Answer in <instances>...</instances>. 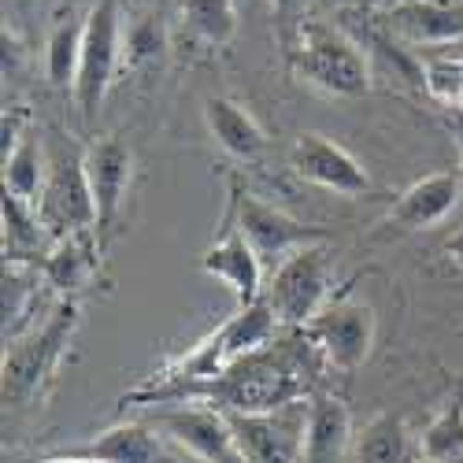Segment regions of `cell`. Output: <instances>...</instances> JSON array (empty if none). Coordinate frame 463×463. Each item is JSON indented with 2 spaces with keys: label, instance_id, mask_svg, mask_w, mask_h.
<instances>
[{
  "label": "cell",
  "instance_id": "cell-22",
  "mask_svg": "<svg viewBox=\"0 0 463 463\" xmlns=\"http://www.w3.org/2000/svg\"><path fill=\"white\" fill-rule=\"evenodd\" d=\"M93 267H97V241L93 230H86V234H71L56 241V249L42 263V275L60 293H74L93 279Z\"/></svg>",
  "mask_w": 463,
  "mask_h": 463
},
{
  "label": "cell",
  "instance_id": "cell-7",
  "mask_svg": "<svg viewBox=\"0 0 463 463\" xmlns=\"http://www.w3.org/2000/svg\"><path fill=\"white\" fill-rule=\"evenodd\" d=\"M148 422L156 427L171 445L189 452L201 463H245L234 427L222 408L204 404V401H189L175 408H156L148 415Z\"/></svg>",
  "mask_w": 463,
  "mask_h": 463
},
{
  "label": "cell",
  "instance_id": "cell-16",
  "mask_svg": "<svg viewBox=\"0 0 463 463\" xmlns=\"http://www.w3.org/2000/svg\"><path fill=\"white\" fill-rule=\"evenodd\" d=\"M204 127L219 141V148L230 152L234 160H256L267 148V134L256 123V115L234 97H208L204 100Z\"/></svg>",
  "mask_w": 463,
  "mask_h": 463
},
{
  "label": "cell",
  "instance_id": "cell-18",
  "mask_svg": "<svg viewBox=\"0 0 463 463\" xmlns=\"http://www.w3.org/2000/svg\"><path fill=\"white\" fill-rule=\"evenodd\" d=\"M279 316H275V307L267 304V297L238 307V316L234 319H226L219 326V341H222V353H226V364H238L260 349H267V345H275L279 337Z\"/></svg>",
  "mask_w": 463,
  "mask_h": 463
},
{
  "label": "cell",
  "instance_id": "cell-4",
  "mask_svg": "<svg viewBox=\"0 0 463 463\" xmlns=\"http://www.w3.org/2000/svg\"><path fill=\"white\" fill-rule=\"evenodd\" d=\"M330 252L326 241L323 245H304L297 252H289L263 286L267 304L275 307V316L282 326L304 330L323 307L330 304Z\"/></svg>",
  "mask_w": 463,
  "mask_h": 463
},
{
  "label": "cell",
  "instance_id": "cell-1",
  "mask_svg": "<svg viewBox=\"0 0 463 463\" xmlns=\"http://www.w3.org/2000/svg\"><path fill=\"white\" fill-rule=\"evenodd\" d=\"M323 364V356L316 353V345L304 337L300 341H275L267 349L230 364L215 382L201 385L193 401L215 404L222 411H241V415H256V411H275L286 408L293 401H307L312 390V371ZM189 404V401H185Z\"/></svg>",
  "mask_w": 463,
  "mask_h": 463
},
{
  "label": "cell",
  "instance_id": "cell-5",
  "mask_svg": "<svg viewBox=\"0 0 463 463\" xmlns=\"http://www.w3.org/2000/svg\"><path fill=\"white\" fill-rule=\"evenodd\" d=\"M37 219H42L45 234H52L56 241L97 230V204L86 178V152L67 141H60L49 152V178L42 201H37Z\"/></svg>",
  "mask_w": 463,
  "mask_h": 463
},
{
  "label": "cell",
  "instance_id": "cell-25",
  "mask_svg": "<svg viewBox=\"0 0 463 463\" xmlns=\"http://www.w3.org/2000/svg\"><path fill=\"white\" fill-rule=\"evenodd\" d=\"M182 19L208 45H230L238 33L234 0H182Z\"/></svg>",
  "mask_w": 463,
  "mask_h": 463
},
{
  "label": "cell",
  "instance_id": "cell-21",
  "mask_svg": "<svg viewBox=\"0 0 463 463\" xmlns=\"http://www.w3.org/2000/svg\"><path fill=\"white\" fill-rule=\"evenodd\" d=\"M45 178H49V152H45L42 137L33 130H26L23 141L5 160V193L30 204V208H37V201H42V193H45Z\"/></svg>",
  "mask_w": 463,
  "mask_h": 463
},
{
  "label": "cell",
  "instance_id": "cell-6",
  "mask_svg": "<svg viewBox=\"0 0 463 463\" xmlns=\"http://www.w3.org/2000/svg\"><path fill=\"white\" fill-rule=\"evenodd\" d=\"M123 63V15L119 0H97L86 12V33H82V63L74 79V104L86 123L97 119V111L115 82V71Z\"/></svg>",
  "mask_w": 463,
  "mask_h": 463
},
{
  "label": "cell",
  "instance_id": "cell-27",
  "mask_svg": "<svg viewBox=\"0 0 463 463\" xmlns=\"http://www.w3.org/2000/svg\"><path fill=\"white\" fill-rule=\"evenodd\" d=\"M427 90L452 104V108H463V60L456 56H438L427 63Z\"/></svg>",
  "mask_w": 463,
  "mask_h": 463
},
{
  "label": "cell",
  "instance_id": "cell-23",
  "mask_svg": "<svg viewBox=\"0 0 463 463\" xmlns=\"http://www.w3.org/2000/svg\"><path fill=\"white\" fill-rule=\"evenodd\" d=\"M422 463H463V385L441 404V411L419 434Z\"/></svg>",
  "mask_w": 463,
  "mask_h": 463
},
{
  "label": "cell",
  "instance_id": "cell-28",
  "mask_svg": "<svg viewBox=\"0 0 463 463\" xmlns=\"http://www.w3.org/2000/svg\"><path fill=\"white\" fill-rule=\"evenodd\" d=\"M271 8L279 15V23L289 26V23H297V12L304 8V0H271Z\"/></svg>",
  "mask_w": 463,
  "mask_h": 463
},
{
  "label": "cell",
  "instance_id": "cell-20",
  "mask_svg": "<svg viewBox=\"0 0 463 463\" xmlns=\"http://www.w3.org/2000/svg\"><path fill=\"white\" fill-rule=\"evenodd\" d=\"M390 26L415 45H445L463 37V12L430 5V0H415V5H401L390 12Z\"/></svg>",
  "mask_w": 463,
  "mask_h": 463
},
{
  "label": "cell",
  "instance_id": "cell-29",
  "mask_svg": "<svg viewBox=\"0 0 463 463\" xmlns=\"http://www.w3.org/2000/svg\"><path fill=\"white\" fill-rule=\"evenodd\" d=\"M445 256H449L456 267H463V230H459V234H452V238L445 241Z\"/></svg>",
  "mask_w": 463,
  "mask_h": 463
},
{
  "label": "cell",
  "instance_id": "cell-8",
  "mask_svg": "<svg viewBox=\"0 0 463 463\" xmlns=\"http://www.w3.org/2000/svg\"><path fill=\"white\" fill-rule=\"evenodd\" d=\"M304 337L316 345L323 367L349 374L356 371L374 345V312L360 300H330L323 312L304 326Z\"/></svg>",
  "mask_w": 463,
  "mask_h": 463
},
{
  "label": "cell",
  "instance_id": "cell-2",
  "mask_svg": "<svg viewBox=\"0 0 463 463\" xmlns=\"http://www.w3.org/2000/svg\"><path fill=\"white\" fill-rule=\"evenodd\" d=\"M79 300H60L42 326L23 330L15 341L5 345V364H0V390L5 404L23 408L42 390V382L56 371L71 334L79 330Z\"/></svg>",
  "mask_w": 463,
  "mask_h": 463
},
{
  "label": "cell",
  "instance_id": "cell-3",
  "mask_svg": "<svg viewBox=\"0 0 463 463\" xmlns=\"http://www.w3.org/2000/svg\"><path fill=\"white\" fill-rule=\"evenodd\" d=\"M293 74L330 97H367L371 71L356 42L330 26H300V42L293 45Z\"/></svg>",
  "mask_w": 463,
  "mask_h": 463
},
{
  "label": "cell",
  "instance_id": "cell-24",
  "mask_svg": "<svg viewBox=\"0 0 463 463\" xmlns=\"http://www.w3.org/2000/svg\"><path fill=\"white\" fill-rule=\"evenodd\" d=\"M82 33L86 19H60L45 42V79L56 90H74L82 63Z\"/></svg>",
  "mask_w": 463,
  "mask_h": 463
},
{
  "label": "cell",
  "instance_id": "cell-15",
  "mask_svg": "<svg viewBox=\"0 0 463 463\" xmlns=\"http://www.w3.org/2000/svg\"><path fill=\"white\" fill-rule=\"evenodd\" d=\"M353 415L349 404L312 393L307 397V427H304V463H345L353 452Z\"/></svg>",
  "mask_w": 463,
  "mask_h": 463
},
{
  "label": "cell",
  "instance_id": "cell-10",
  "mask_svg": "<svg viewBox=\"0 0 463 463\" xmlns=\"http://www.w3.org/2000/svg\"><path fill=\"white\" fill-rule=\"evenodd\" d=\"M245 463H304L307 401H293L275 411H226Z\"/></svg>",
  "mask_w": 463,
  "mask_h": 463
},
{
  "label": "cell",
  "instance_id": "cell-26",
  "mask_svg": "<svg viewBox=\"0 0 463 463\" xmlns=\"http://www.w3.org/2000/svg\"><path fill=\"white\" fill-rule=\"evenodd\" d=\"M37 297V271L23 263V256L5 260V341L23 334V319Z\"/></svg>",
  "mask_w": 463,
  "mask_h": 463
},
{
  "label": "cell",
  "instance_id": "cell-14",
  "mask_svg": "<svg viewBox=\"0 0 463 463\" xmlns=\"http://www.w3.org/2000/svg\"><path fill=\"white\" fill-rule=\"evenodd\" d=\"M459 197H463V167L422 175L397 197L390 219L404 230H430L456 212Z\"/></svg>",
  "mask_w": 463,
  "mask_h": 463
},
{
  "label": "cell",
  "instance_id": "cell-19",
  "mask_svg": "<svg viewBox=\"0 0 463 463\" xmlns=\"http://www.w3.org/2000/svg\"><path fill=\"white\" fill-rule=\"evenodd\" d=\"M415 459H419V441H411L404 419L393 411L374 415L353 438V463H415Z\"/></svg>",
  "mask_w": 463,
  "mask_h": 463
},
{
  "label": "cell",
  "instance_id": "cell-30",
  "mask_svg": "<svg viewBox=\"0 0 463 463\" xmlns=\"http://www.w3.org/2000/svg\"><path fill=\"white\" fill-rule=\"evenodd\" d=\"M42 463H97V459H86V456H74V452H63V456H49Z\"/></svg>",
  "mask_w": 463,
  "mask_h": 463
},
{
  "label": "cell",
  "instance_id": "cell-9",
  "mask_svg": "<svg viewBox=\"0 0 463 463\" xmlns=\"http://www.w3.org/2000/svg\"><path fill=\"white\" fill-rule=\"evenodd\" d=\"M234 219H238V226H241V234L249 238V245L256 249L260 263L271 267V271H275V267H279L289 252H297V249H304V245H323V241H330V234H326L323 226H307V222L286 215V212L275 208V204H263L260 197L245 193L241 185H234Z\"/></svg>",
  "mask_w": 463,
  "mask_h": 463
},
{
  "label": "cell",
  "instance_id": "cell-12",
  "mask_svg": "<svg viewBox=\"0 0 463 463\" xmlns=\"http://www.w3.org/2000/svg\"><path fill=\"white\" fill-rule=\"evenodd\" d=\"M86 178L97 204V238H108L119 222L127 189L134 178V152L123 137H97L86 148Z\"/></svg>",
  "mask_w": 463,
  "mask_h": 463
},
{
  "label": "cell",
  "instance_id": "cell-31",
  "mask_svg": "<svg viewBox=\"0 0 463 463\" xmlns=\"http://www.w3.org/2000/svg\"><path fill=\"white\" fill-rule=\"evenodd\" d=\"M452 130H456V141H459V152H463V111H456V119H452Z\"/></svg>",
  "mask_w": 463,
  "mask_h": 463
},
{
  "label": "cell",
  "instance_id": "cell-11",
  "mask_svg": "<svg viewBox=\"0 0 463 463\" xmlns=\"http://www.w3.org/2000/svg\"><path fill=\"white\" fill-rule=\"evenodd\" d=\"M293 171L312 182L319 189H330V193H341V197H360V193L371 189V178L364 171V164L353 156L349 148H341L337 141H330L326 134H300L293 141Z\"/></svg>",
  "mask_w": 463,
  "mask_h": 463
},
{
  "label": "cell",
  "instance_id": "cell-17",
  "mask_svg": "<svg viewBox=\"0 0 463 463\" xmlns=\"http://www.w3.org/2000/svg\"><path fill=\"white\" fill-rule=\"evenodd\" d=\"M74 456H86L97 463H167L164 434L152 422H115L90 445L71 449Z\"/></svg>",
  "mask_w": 463,
  "mask_h": 463
},
{
  "label": "cell",
  "instance_id": "cell-13",
  "mask_svg": "<svg viewBox=\"0 0 463 463\" xmlns=\"http://www.w3.org/2000/svg\"><path fill=\"white\" fill-rule=\"evenodd\" d=\"M201 267H204V275H212L215 282H222L230 293H234L241 307L263 297V286H267L263 282V271H267V267L260 263L256 249L241 234L234 212H230V219H226L222 238L201 256Z\"/></svg>",
  "mask_w": 463,
  "mask_h": 463
}]
</instances>
